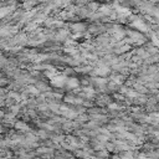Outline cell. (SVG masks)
<instances>
[{
	"label": "cell",
	"mask_w": 159,
	"mask_h": 159,
	"mask_svg": "<svg viewBox=\"0 0 159 159\" xmlns=\"http://www.w3.org/2000/svg\"><path fill=\"white\" fill-rule=\"evenodd\" d=\"M66 80H67V76H55L51 78V84L56 88H60V87H63L65 83H66Z\"/></svg>",
	"instance_id": "1"
},
{
	"label": "cell",
	"mask_w": 159,
	"mask_h": 159,
	"mask_svg": "<svg viewBox=\"0 0 159 159\" xmlns=\"http://www.w3.org/2000/svg\"><path fill=\"white\" fill-rule=\"evenodd\" d=\"M12 125H14V128H15L16 130H19V132H24V133L30 132V128H29L27 123L24 122V120H15V123H14Z\"/></svg>",
	"instance_id": "2"
},
{
	"label": "cell",
	"mask_w": 159,
	"mask_h": 159,
	"mask_svg": "<svg viewBox=\"0 0 159 159\" xmlns=\"http://www.w3.org/2000/svg\"><path fill=\"white\" fill-rule=\"evenodd\" d=\"M70 29L73 32L80 34V32H83L87 29V24H84V22H73V24L70 25Z\"/></svg>",
	"instance_id": "3"
},
{
	"label": "cell",
	"mask_w": 159,
	"mask_h": 159,
	"mask_svg": "<svg viewBox=\"0 0 159 159\" xmlns=\"http://www.w3.org/2000/svg\"><path fill=\"white\" fill-rule=\"evenodd\" d=\"M111 82H113L114 84H117V86H123L124 84V82H125V77L124 76H122L120 73H114V75H111Z\"/></svg>",
	"instance_id": "4"
},
{
	"label": "cell",
	"mask_w": 159,
	"mask_h": 159,
	"mask_svg": "<svg viewBox=\"0 0 159 159\" xmlns=\"http://www.w3.org/2000/svg\"><path fill=\"white\" fill-rule=\"evenodd\" d=\"M65 84L67 86V88L73 89V88H78V87H80V81H78V78H76V77H67Z\"/></svg>",
	"instance_id": "5"
},
{
	"label": "cell",
	"mask_w": 159,
	"mask_h": 159,
	"mask_svg": "<svg viewBox=\"0 0 159 159\" xmlns=\"http://www.w3.org/2000/svg\"><path fill=\"white\" fill-rule=\"evenodd\" d=\"M34 86L42 93V92H48V91H51L50 89V87H48V84H47V82H45V81H36L35 83H34Z\"/></svg>",
	"instance_id": "6"
},
{
	"label": "cell",
	"mask_w": 159,
	"mask_h": 159,
	"mask_svg": "<svg viewBox=\"0 0 159 159\" xmlns=\"http://www.w3.org/2000/svg\"><path fill=\"white\" fill-rule=\"evenodd\" d=\"M25 92H26L27 94H34V96H36V97H39V96L41 94V92H40V91H39L34 84H29V86L26 87Z\"/></svg>",
	"instance_id": "7"
},
{
	"label": "cell",
	"mask_w": 159,
	"mask_h": 159,
	"mask_svg": "<svg viewBox=\"0 0 159 159\" xmlns=\"http://www.w3.org/2000/svg\"><path fill=\"white\" fill-rule=\"evenodd\" d=\"M94 155H96V158H99V159H107V158H109V153L107 150H104V149L96 152Z\"/></svg>",
	"instance_id": "8"
},
{
	"label": "cell",
	"mask_w": 159,
	"mask_h": 159,
	"mask_svg": "<svg viewBox=\"0 0 159 159\" xmlns=\"http://www.w3.org/2000/svg\"><path fill=\"white\" fill-rule=\"evenodd\" d=\"M63 101H65V103H70V104L75 106V103H76V97H75L73 94H66V96H63Z\"/></svg>",
	"instance_id": "9"
},
{
	"label": "cell",
	"mask_w": 159,
	"mask_h": 159,
	"mask_svg": "<svg viewBox=\"0 0 159 159\" xmlns=\"http://www.w3.org/2000/svg\"><path fill=\"white\" fill-rule=\"evenodd\" d=\"M89 120V116L87 114V113H84V114H78L77 117H76V122H78V123H84V122H88Z\"/></svg>",
	"instance_id": "10"
},
{
	"label": "cell",
	"mask_w": 159,
	"mask_h": 159,
	"mask_svg": "<svg viewBox=\"0 0 159 159\" xmlns=\"http://www.w3.org/2000/svg\"><path fill=\"white\" fill-rule=\"evenodd\" d=\"M113 98H116V101H117V103H119V102H124L125 101V97L123 96V94H120V93H113Z\"/></svg>",
	"instance_id": "11"
},
{
	"label": "cell",
	"mask_w": 159,
	"mask_h": 159,
	"mask_svg": "<svg viewBox=\"0 0 159 159\" xmlns=\"http://www.w3.org/2000/svg\"><path fill=\"white\" fill-rule=\"evenodd\" d=\"M73 155H75L76 158H80V159H83V158H84V153H83L82 149H75V150H73Z\"/></svg>",
	"instance_id": "12"
},
{
	"label": "cell",
	"mask_w": 159,
	"mask_h": 159,
	"mask_svg": "<svg viewBox=\"0 0 159 159\" xmlns=\"http://www.w3.org/2000/svg\"><path fill=\"white\" fill-rule=\"evenodd\" d=\"M36 4H37V2H35V1H29V2L22 4V6H24V7H30V9H31V7H32L34 5H36Z\"/></svg>",
	"instance_id": "13"
},
{
	"label": "cell",
	"mask_w": 159,
	"mask_h": 159,
	"mask_svg": "<svg viewBox=\"0 0 159 159\" xmlns=\"http://www.w3.org/2000/svg\"><path fill=\"white\" fill-rule=\"evenodd\" d=\"M4 116H5V111L0 109V119H2V118H4Z\"/></svg>",
	"instance_id": "14"
}]
</instances>
